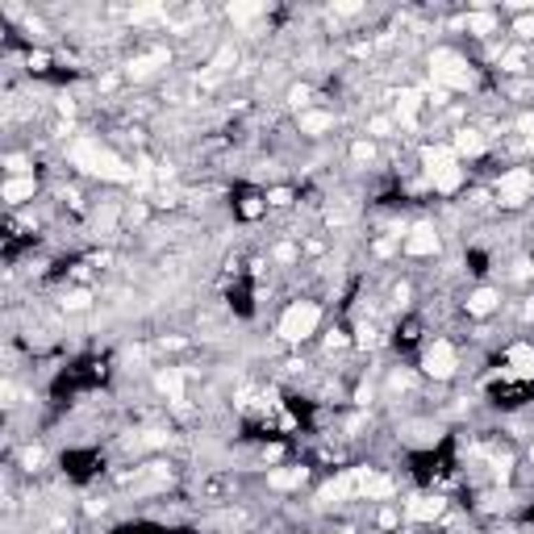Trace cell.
I'll list each match as a JSON object with an SVG mask.
<instances>
[{
	"label": "cell",
	"mask_w": 534,
	"mask_h": 534,
	"mask_svg": "<svg viewBox=\"0 0 534 534\" xmlns=\"http://www.w3.org/2000/svg\"><path fill=\"white\" fill-rule=\"evenodd\" d=\"M71 163L84 167V172H92V176H104V180H130V176H134L121 159H117L109 146H100L96 138H80V142L71 146Z\"/></svg>",
	"instance_id": "1"
},
{
	"label": "cell",
	"mask_w": 534,
	"mask_h": 534,
	"mask_svg": "<svg viewBox=\"0 0 534 534\" xmlns=\"http://www.w3.org/2000/svg\"><path fill=\"white\" fill-rule=\"evenodd\" d=\"M317 322H322V309H317L313 301H297V305H288L284 317H280V338L305 343V338L317 330Z\"/></svg>",
	"instance_id": "2"
},
{
	"label": "cell",
	"mask_w": 534,
	"mask_h": 534,
	"mask_svg": "<svg viewBox=\"0 0 534 534\" xmlns=\"http://www.w3.org/2000/svg\"><path fill=\"white\" fill-rule=\"evenodd\" d=\"M430 76H434L439 88H472L476 84L472 67L455 55V50H434L430 55Z\"/></svg>",
	"instance_id": "3"
},
{
	"label": "cell",
	"mask_w": 534,
	"mask_h": 534,
	"mask_svg": "<svg viewBox=\"0 0 534 534\" xmlns=\"http://www.w3.org/2000/svg\"><path fill=\"white\" fill-rule=\"evenodd\" d=\"M497 192H501V205H505V209L526 205V200H530V192H534V172H526V167L505 172V176H501V184H497Z\"/></svg>",
	"instance_id": "4"
},
{
	"label": "cell",
	"mask_w": 534,
	"mask_h": 534,
	"mask_svg": "<svg viewBox=\"0 0 534 534\" xmlns=\"http://www.w3.org/2000/svg\"><path fill=\"white\" fill-rule=\"evenodd\" d=\"M421 367H426V376H434V380L455 376V347H451V343H434V347H426Z\"/></svg>",
	"instance_id": "5"
},
{
	"label": "cell",
	"mask_w": 534,
	"mask_h": 534,
	"mask_svg": "<svg viewBox=\"0 0 534 534\" xmlns=\"http://www.w3.org/2000/svg\"><path fill=\"white\" fill-rule=\"evenodd\" d=\"M351 476H355V493H359V497H388V493H393V480H388V476H376L371 467H355Z\"/></svg>",
	"instance_id": "6"
},
{
	"label": "cell",
	"mask_w": 534,
	"mask_h": 534,
	"mask_svg": "<svg viewBox=\"0 0 534 534\" xmlns=\"http://www.w3.org/2000/svg\"><path fill=\"white\" fill-rule=\"evenodd\" d=\"M405 251H409V255H434V251H439V234H434L430 226H417V230L405 238Z\"/></svg>",
	"instance_id": "7"
},
{
	"label": "cell",
	"mask_w": 534,
	"mask_h": 534,
	"mask_svg": "<svg viewBox=\"0 0 534 534\" xmlns=\"http://www.w3.org/2000/svg\"><path fill=\"white\" fill-rule=\"evenodd\" d=\"M443 513V501L439 497H413L409 505H405V518L409 522H430V518H439Z\"/></svg>",
	"instance_id": "8"
},
{
	"label": "cell",
	"mask_w": 534,
	"mask_h": 534,
	"mask_svg": "<svg viewBox=\"0 0 534 534\" xmlns=\"http://www.w3.org/2000/svg\"><path fill=\"white\" fill-rule=\"evenodd\" d=\"M159 388L167 393V401L184 405V371H180V367H167V371H159Z\"/></svg>",
	"instance_id": "9"
},
{
	"label": "cell",
	"mask_w": 534,
	"mask_h": 534,
	"mask_svg": "<svg viewBox=\"0 0 534 534\" xmlns=\"http://www.w3.org/2000/svg\"><path fill=\"white\" fill-rule=\"evenodd\" d=\"M447 167H455V150H451V146L426 150V172H430V176H439V172H447Z\"/></svg>",
	"instance_id": "10"
},
{
	"label": "cell",
	"mask_w": 534,
	"mask_h": 534,
	"mask_svg": "<svg viewBox=\"0 0 534 534\" xmlns=\"http://www.w3.org/2000/svg\"><path fill=\"white\" fill-rule=\"evenodd\" d=\"M451 150H455V159L459 154H480V150H485V138H480L476 130H459L455 142H451Z\"/></svg>",
	"instance_id": "11"
},
{
	"label": "cell",
	"mask_w": 534,
	"mask_h": 534,
	"mask_svg": "<svg viewBox=\"0 0 534 534\" xmlns=\"http://www.w3.org/2000/svg\"><path fill=\"white\" fill-rule=\"evenodd\" d=\"M497 301H501V297H497L493 288H480V292H472V297H467V313L485 317V313H493V309H497Z\"/></svg>",
	"instance_id": "12"
},
{
	"label": "cell",
	"mask_w": 534,
	"mask_h": 534,
	"mask_svg": "<svg viewBox=\"0 0 534 534\" xmlns=\"http://www.w3.org/2000/svg\"><path fill=\"white\" fill-rule=\"evenodd\" d=\"M34 196V180H9L5 184V200L9 205H21V200H30Z\"/></svg>",
	"instance_id": "13"
},
{
	"label": "cell",
	"mask_w": 534,
	"mask_h": 534,
	"mask_svg": "<svg viewBox=\"0 0 534 534\" xmlns=\"http://www.w3.org/2000/svg\"><path fill=\"white\" fill-rule=\"evenodd\" d=\"M301 480H305V467H292V472H272V476H267V485H272V489H297Z\"/></svg>",
	"instance_id": "14"
},
{
	"label": "cell",
	"mask_w": 534,
	"mask_h": 534,
	"mask_svg": "<svg viewBox=\"0 0 534 534\" xmlns=\"http://www.w3.org/2000/svg\"><path fill=\"white\" fill-rule=\"evenodd\" d=\"M509 363H513V371L530 376V371H534V351H530V347H513V351H509Z\"/></svg>",
	"instance_id": "15"
},
{
	"label": "cell",
	"mask_w": 534,
	"mask_h": 534,
	"mask_svg": "<svg viewBox=\"0 0 534 534\" xmlns=\"http://www.w3.org/2000/svg\"><path fill=\"white\" fill-rule=\"evenodd\" d=\"M330 126H334L330 113H305V117H301V130H305V134H322V130H330Z\"/></svg>",
	"instance_id": "16"
},
{
	"label": "cell",
	"mask_w": 534,
	"mask_h": 534,
	"mask_svg": "<svg viewBox=\"0 0 534 534\" xmlns=\"http://www.w3.org/2000/svg\"><path fill=\"white\" fill-rule=\"evenodd\" d=\"M163 59H167L163 50H159V55H146V59H134V63H130V76H134V80H142V76H150V71H154L159 63H163Z\"/></svg>",
	"instance_id": "17"
},
{
	"label": "cell",
	"mask_w": 534,
	"mask_h": 534,
	"mask_svg": "<svg viewBox=\"0 0 534 534\" xmlns=\"http://www.w3.org/2000/svg\"><path fill=\"white\" fill-rule=\"evenodd\" d=\"M467 30H472V34H493V30H497V17H493V13H467Z\"/></svg>",
	"instance_id": "18"
},
{
	"label": "cell",
	"mask_w": 534,
	"mask_h": 534,
	"mask_svg": "<svg viewBox=\"0 0 534 534\" xmlns=\"http://www.w3.org/2000/svg\"><path fill=\"white\" fill-rule=\"evenodd\" d=\"M459 180H463V172H459V167H447V172L434 176V188H439V192H451V188H459Z\"/></svg>",
	"instance_id": "19"
},
{
	"label": "cell",
	"mask_w": 534,
	"mask_h": 534,
	"mask_svg": "<svg viewBox=\"0 0 534 534\" xmlns=\"http://www.w3.org/2000/svg\"><path fill=\"white\" fill-rule=\"evenodd\" d=\"M417 92H401V100H397V113H401V121H413V113H417Z\"/></svg>",
	"instance_id": "20"
},
{
	"label": "cell",
	"mask_w": 534,
	"mask_h": 534,
	"mask_svg": "<svg viewBox=\"0 0 534 534\" xmlns=\"http://www.w3.org/2000/svg\"><path fill=\"white\" fill-rule=\"evenodd\" d=\"M259 9L255 5H230V17H238V21H246V17H255Z\"/></svg>",
	"instance_id": "21"
},
{
	"label": "cell",
	"mask_w": 534,
	"mask_h": 534,
	"mask_svg": "<svg viewBox=\"0 0 534 534\" xmlns=\"http://www.w3.org/2000/svg\"><path fill=\"white\" fill-rule=\"evenodd\" d=\"M288 100L297 104V109H305V104H309V88H292V92H288Z\"/></svg>",
	"instance_id": "22"
},
{
	"label": "cell",
	"mask_w": 534,
	"mask_h": 534,
	"mask_svg": "<svg viewBox=\"0 0 534 534\" xmlns=\"http://www.w3.org/2000/svg\"><path fill=\"white\" fill-rule=\"evenodd\" d=\"M63 305H67V309H84V305H88V292H71Z\"/></svg>",
	"instance_id": "23"
},
{
	"label": "cell",
	"mask_w": 534,
	"mask_h": 534,
	"mask_svg": "<svg viewBox=\"0 0 534 534\" xmlns=\"http://www.w3.org/2000/svg\"><path fill=\"white\" fill-rule=\"evenodd\" d=\"M351 154H355V159H371V146H367V142H355V150H351Z\"/></svg>",
	"instance_id": "24"
},
{
	"label": "cell",
	"mask_w": 534,
	"mask_h": 534,
	"mask_svg": "<svg viewBox=\"0 0 534 534\" xmlns=\"http://www.w3.org/2000/svg\"><path fill=\"white\" fill-rule=\"evenodd\" d=\"M518 34H526V38H530V34H534V17H522V21H518Z\"/></svg>",
	"instance_id": "25"
},
{
	"label": "cell",
	"mask_w": 534,
	"mask_h": 534,
	"mask_svg": "<svg viewBox=\"0 0 534 534\" xmlns=\"http://www.w3.org/2000/svg\"><path fill=\"white\" fill-rule=\"evenodd\" d=\"M518 126H522V134H530V138H534V113H526V117H522Z\"/></svg>",
	"instance_id": "26"
},
{
	"label": "cell",
	"mask_w": 534,
	"mask_h": 534,
	"mask_svg": "<svg viewBox=\"0 0 534 534\" xmlns=\"http://www.w3.org/2000/svg\"><path fill=\"white\" fill-rule=\"evenodd\" d=\"M267 200H272V205H288V192H284V188H276V192L267 196Z\"/></svg>",
	"instance_id": "27"
}]
</instances>
